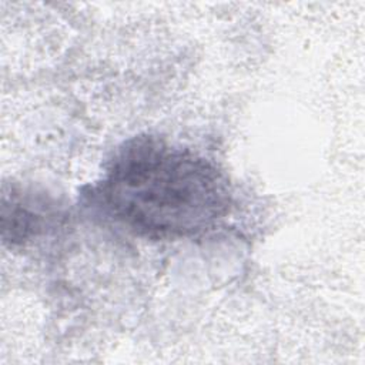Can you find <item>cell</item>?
<instances>
[{"label": "cell", "instance_id": "obj_1", "mask_svg": "<svg viewBox=\"0 0 365 365\" xmlns=\"http://www.w3.org/2000/svg\"><path fill=\"white\" fill-rule=\"evenodd\" d=\"M88 197L106 217L151 240L205 232L232 202L228 177L217 164L153 135L125 141Z\"/></svg>", "mask_w": 365, "mask_h": 365}, {"label": "cell", "instance_id": "obj_2", "mask_svg": "<svg viewBox=\"0 0 365 365\" xmlns=\"http://www.w3.org/2000/svg\"><path fill=\"white\" fill-rule=\"evenodd\" d=\"M60 217L56 200L43 192L11 187L3 195V238L24 244L53 228Z\"/></svg>", "mask_w": 365, "mask_h": 365}]
</instances>
